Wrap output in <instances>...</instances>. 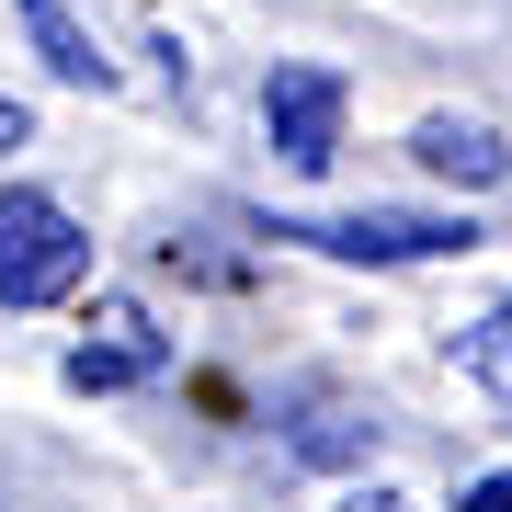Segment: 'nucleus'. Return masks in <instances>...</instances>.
Returning a JSON list of instances; mask_svg holds the SVG:
<instances>
[{
    "instance_id": "obj_7",
    "label": "nucleus",
    "mask_w": 512,
    "mask_h": 512,
    "mask_svg": "<svg viewBox=\"0 0 512 512\" xmlns=\"http://www.w3.org/2000/svg\"><path fill=\"white\" fill-rule=\"evenodd\" d=\"M296 456H330V467H342V456H365V444H376V410H342V399H330V387H308V399H296Z\"/></svg>"
},
{
    "instance_id": "obj_2",
    "label": "nucleus",
    "mask_w": 512,
    "mask_h": 512,
    "mask_svg": "<svg viewBox=\"0 0 512 512\" xmlns=\"http://www.w3.org/2000/svg\"><path fill=\"white\" fill-rule=\"evenodd\" d=\"M80 274H92V239H80V217L35 183L0 194V308H57V296H80Z\"/></svg>"
},
{
    "instance_id": "obj_1",
    "label": "nucleus",
    "mask_w": 512,
    "mask_h": 512,
    "mask_svg": "<svg viewBox=\"0 0 512 512\" xmlns=\"http://www.w3.org/2000/svg\"><path fill=\"white\" fill-rule=\"evenodd\" d=\"M262 239H296V251H319V262H365V274H387V262H467L478 251L467 217H410V205H365V217H262Z\"/></svg>"
},
{
    "instance_id": "obj_3",
    "label": "nucleus",
    "mask_w": 512,
    "mask_h": 512,
    "mask_svg": "<svg viewBox=\"0 0 512 512\" xmlns=\"http://www.w3.org/2000/svg\"><path fill=\"white\" fill-rule=\"evenodd\" d=\"M171 365V342H160V319L137 308V296H114V308H92V330L69 342V387L80 399H114V387H148Z\"/></svg>"
},
{
    "instance_id": "obj_9",
    "label": "nucleus",
    "mask_w": 512,
    "mask_h": 512,
    "mask_svg": "<svg viewBox=\"0 0 512 512\" xmlns=\"http://www.w3.org/2000/svg\"><path fill=\"white\" fill-rule=\"evenodd\" d=\"M456 512H512V467H490V478H467V501Z\"/></svg>"
},
{
    "instance_id": "obj_5",
    "label": "nucleus",
    "mask_w": 512,
    "mask_h": 512,
    "mask_svg": "<svg viewBox=\"0 0 512 512\" xmlns=\"http://www.w3.org/2000/svg\"><path fill=\"white\" fill-rule=\"evenodd\" d=\"M410 160L433 171V183H467V194L512 183V137L478 126V114H421V126H410Z\"/></svg>"
},
{
    "instance_id": "obj_8",
    "label": "nucleus",
    "mask_w": 512,
    "mask_h": 512,
    "mask_svg": "<svg viewBox=\"0 0 512 512\" xmlns=\"http://www.w3.org/2000/svg\"><path fill=\"white\" fill-rule=\"evenodd\" d=\"M467 376H490L501 399H512V308H490V319L467 330Z\"/></svg>"
},
{
    "instance_id": "obj_10",
    "label": "nucleus",
    "mask_w": 512,
    "mask_h": 512,
    "mask_svg": "<svg viewBox=\"0 0 512 512\" xmlns=\"http://www.w3.org/2000/svg\"><path fill=\"white\" fill-rule=\"evenodd\" d=\"M23 137H35V114H23L12 92H0V148H23Z\"/></svg>"
},
{
    "instance_id": "obj_4",
    "label": "nucleus",
    "mask_w": 512,
    "mask_h": 512,
    "mask_svg": "<svg viewBox=\"0 0 512 512\" xmlns=\"http://www.w3.org/2000/svg\"><path fill=\"white\" fill-rule=\"evenodd\" d=\"M262 137L285 171H330L342 148V69H274L262 80Z\"/></svg>"
},
{
    "instance_id": "obj_11",
    "label": "nucleus",
    "mask_w": 512,
    "mask_h": 512,
    "mask_svg": "<svg viewBox=\"0 0 512 512\" xmlns=\"http://www.w3.org/2000/svg\"><path fill=\"white\" fill-rule=\"evenodd\" d=\"M353 512H410V501H353Z\"/></svg>"
},
{
    "instance_id": "obj_6",
    "label": "nucleus",
    "mask_w": 512,
    "mask_h": 512,
    "mask_svg": "<svg viewBox=\"0 0 512 512\" xmlns=\"http://www.w3.org/2000/svg\"><path fill=\"white\" fill-rule=\"evenodd\" d=\"M12 12H23V35H35V57H46L57 80H80V92H114V57L92 46V23H80L69 0H12Z\"/></svg>"
}]
</instances>
